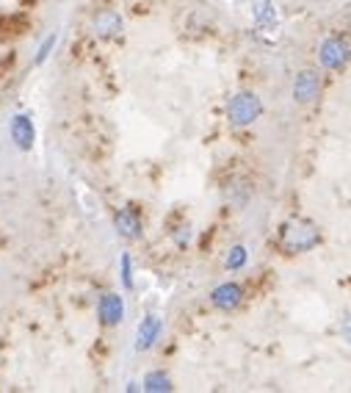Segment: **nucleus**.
Instances as JSON below:
<instances>
[{"mask_svg":"<svg viewBox=\"0 0 351 393\" xmlns=\"http://www.w3.org/2000/svg\"><path fill=\"white\" fill-rule=\"evenodd\" d=\"M321 244V230L315 222L310 219H301L293 216L288 219L282 227H279V236H276V247L285 252V255H301V252H310Z\"/></svg>","mask_w":351,"mask_h":393,"instance_id":"nucleus-1","label":"nucleus"},{"mask_svg":"<svg viewBox=\"0 0 351 393\" xmlns=\"http://www.w3.org/2000/svg\"><path fill=\"white\" fill-rule=\"evenodd\" d=\"M263 117V103L254 92H238L235 97H230L227 103V119L235 128H247L252 122H257Z\"/></svg>","mask_w":351,"mask_h":393,"instance_id":"nucleus-2","label":"nucleus"},{"mask_svg":"<svg viewBox=\"0 0 351 393\" xmlns=\"http://www.w3.org/2000/svg\"><path fill=\"white\" fill-rule=\"evenodd\" d=\"M318 58L332 72L346 70V64H349V39L346 36H329L321 45V50H318Z\"/></svg>","mask_w":351,"mask_h":393,"instance_id":"nucleus-3","label":"nucleus"},{"mask_svg":"<svg viewBox=\"0 0 351 393\" xmlns=\"http://www.w3.org/2000/svg\"><path fill=\"white\" fill-rule=\"evenodd\" d=\"M321 89H324V80L318 75V70H301L293 80V100L301 105L315 103L321 97Z\"/></svg>","mask_w":351,"mask_h":393,"instance_id":"nucleus-4","label":"nucleus"},{"mask_svg":"<svg viewBox=\"0 0 351 393\" xmlns=\"http://www.w3.org/2000/svg\"><path fill=\"white\" fill-rule=\"evenodd\" d=\"M97 316L102 327H119L125 321V299L117 291H105L97 302Z\"/></svg>","mask_w":351,"mask_h":393,"instance_id":"nucleus-5","label":"nucleus"},{"mask_svg":"<svg viewBox=\"0 0 351 393\" xmlns=\"http://www.w3.org/2000/svg\"><path fill=\"white\" fill-rule=\"evenodd\" d=\"M114 227L125 241H139L144 236V219L136 208H119L114 216Z\"/></svg>","mask_w":351,"mask_h":393,"instance_id":"nucleus-6","label":"nucleus"},{"mask_svg":"<svg viewBox=\"0 0 351 393\" xmlns=\"http://www.w3.org/2000/svg\"><path fill=\"white\" fill-rule=\"evenodd\" d=\"M122 28H125V20H122V14L114 11V9H102V11H97V14L92 17V33L100 36V39H114V36H119Z\"/></svg>","mask_w":351,"mask_h":393,"instance_id":"nucleus-7","label":"nucleus"},{"mask_svg":"<svg viewBox=\"0 0 351 393\" xmlns=\"http://www.w3.org/2000/svg\"><path fill=\"white\" fill-rule=\"evenodd\" d=\"M210 302H213L216 311H222V313H232V311H238L241 302H244V289H241L238 283H222V286L213 289Z\"/></svg>","mask_w":351,"mask_h":393,"instance_id":"nucleus-8","label":"nucleus"},{"mask_svg":"<svg viewBox=\"0 0 351 393\" xmlns=\"http://www.w3.org/2000/svg\"><path fill=\"white\" fill-rule=\"evenodd\" d=\"M161 330H163V321L158 318V316H144L141 318V324H139V330H136V349L139 352H147L155 346V341L161 338Z\"/></svg>","mask_w":351,"mask_h":393,"instance_id":"nucleus-9","label":"nucleus"},{"mask_svg":"<svg viewBox=\"0 0 351 393\" xmlns=\"http://www.w3.org/2000/svg\"><path fill=\"white\" fill-rule=\"evenodd\" d=\"M11 139H14V144H17L20 150H31V147H33L36 131H33L31 117H26V114H17V117L11 119Z\"/></svg>","mask_w":351,"mask_h":393,"instance_id":"nucleus-10","label":"nucleus"},{"mask_svg":"<svg viewBox=\"0 0 351 393\" xmlns=\"http://www.w3.org/2000/svg\"><path fill=\"white\" fill-rule=\"evenodd\" d=\"M252 14H254V23L260 31H276V6L271 0H254L252 6Z\"/></svg>","mask_w":351,"mask_h":393,"instance_id":"nucleus-11","label":"nucleus"},{"mask_svg":"<svg viewBox=\"0 0 351 393\" xmlns=\"http://www.w3.org/2000/svg\"><path fill=\"white\" fill-rule=\"evenodd\" d=\"M144 388L152 393H161V391H172L175 385H172L169 374H163V371H150V374L144 377Z\"/></svg>","mask_w":351,"mask_h":393,"instance_id":"nucleus-12","label":"nucleus"},{"mask_svg":"<svg viewBox=\"0 0 351 393\" xmlns=\"http://www.w3.org/2000/svg\"><path fill=\"white\" fill-rule=\"evenodd\" d=\"M225 263H227V269H230V271L244 269V263H247V247H232Z\"/></svg>","mask_w":351,"mask_h":393,"instance_id":"nucleus-13","label":"nucleus"},{"mask_svg":"<svg viewBox=\"0 0 351 393\" xmlns=\"http://www.w3.org/2000/svg\"><path fill=\"white\" fill-rule=\"evenodd\" d=\"M55 42H58V36H55V33L45 39V45H42V48H39V53H36V64H42V61H45V58L50 55V50L55 48Z\"/></svg>","mask_w":351,"mask_h":393,"instance_id":"nucleus-14","label":"nucleus"},{"mask_svg":"<svg viewBox=\"0 0 351 393\" xmlns=\"http://www.w3.org/2000/svg\"><path fill=\"white\" fill-rule=\"evenodd\" d=\"M122 280H125V289H133V269H130V255H122Z\"/></svg>","mask_w":351,"mask_h":393,"instance_id":"nucleus-15","label":"nucleus"}]
</instances>
